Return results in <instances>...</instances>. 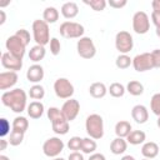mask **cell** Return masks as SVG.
Listing matches in <instances>:
<instances>
[{"mask_svg":"<svg viewBox=\"0 0 160 160\" xmlns=\"http://www.w3.org/2000/svg\"><path fill=\"white\" fill-rule=\"evenodd\" d=\"M1 102L4 106L9 108L14 112L21 114L28 108V95L22 89L15 88L12 90H8L2 92Z\"/></svg>","mask_w":160,"mask_h":160,"instance_id":"obj_1","label":"cell"},{"mask_svg":"<svg viewBox=\"0 0 160 160\" xmlns=\"http://www.w3.org/2000/svg\"><path fill=\"white\" fill-rule=\"evenodd\" d=\"M85 130L89 138L99 140L104 136V120L99 114H90L85 120Z\"/></svg>","mask_w":160,"mask_h":160,"instance_id":"obj_2","label":"cell"},{"mask_svg":"<svg viewBox=\"0 0 160 160\" xmlns=\"http://www.w3.org/2000/svg\"><path fill=\"white\" fill-rule=\"evenodd\" d=\"M32 38L34 41L36 42V45H41L45 46L50 42V29H49V24L45 22L44 20L36 19L32 21Z\"/></svg>","mask_w":160,"mask_h":160,"instance_id":"obj_3","label":"cell"},{"mask_svg":"<svg viewBox=\"0 0 160 160\" xmlns=\"http://www.w3.org/2000/svg\"><path fill=\"white\" fill-rule=\"evenodd\" d=\"M59 31H60V35L65 39H80L84 36L85 28L80 22L66 20V21L61 22Z\"/></svg>","mask_w":160,"mask_h":160,"instance_id":"obj_4","label":"cell"},{"mask_svg":"<svg viewBox=\"0 0 160 160\" xmlns=\"http://www.w3.org/2000/svg\"><path fill=\"white\" fill-rule=\"evenodd\" d=\"M76 51H78V55L80 58L89 60L96 55V46H95L91 38L82 36L76 42Z\"/></svg>","mask_w":160,"mask_h":160,"instance_id":"obj_5","label":"cell"},{"mask_svg":"<svg viewBox=\"0 0 160 160\" xmlns=\"http://www.w3.org/2000/svg\"><path fill=\"white\" fill-rule=\"evenodd\" d=\"M64 148H65L64 141L58 136H52V138L46 139L45 142L42 144V152L45 156L54 159V158H58L62 152Z\"/></svg>","mask_w":160,"mask_h":160,"instance_id":"obj_6","label":"cell"},{"mask_svg":"<svg viewBox=\"0 0 160 160\" xmlns=\"http://www.w3.org/2000/svg\"><path fill=\"white\" fill-rule=\"evenodd\" d=\"M115 48L120 54H129L134 48V39L129 31L121 30L115 35Z\"/></svg>","mask_w":160,"mask_h":160,"instance_id":"obj_7","label":"cell"},{"mask_svg":"<svg viewBox=\"0 0 160 160\" xmlns=\"http://www.w3.org/2000/svg\"><path fill=\"white\" fill-rule=\"evenodd\" d=\"M74 85L66 78H59L54 82V92L59 99H71L74 95Z\"/></svg>","mask_w":160,"mask_h":160,"instance_id":"obj_8","label":"cell"},{"mask_svg":"<svg viewBox=\"0 0 160 160\" xmlns=\"http://www.w3.org/2000/svg\"><path fill=\"white\" fill-rule=\"evenodd\" d=\"M5 48H6L8 52H10L11 55H14V56H16V58H20V59H22L24 55H25V52H26V45H25L24 41H22L19 36H16L15 34L11 35V36H9V38L6 39V41H5Z\"/></svg>","mask_w":160,"mask_h":160,"instance_id":"obj_9","label":"cell"},{"mask_svg":"<svg viewBox=\"0 0 160 160\" xmlns=\"http://www.w3.org/2000/svg\"><path fill=\"white\" fill-rule=\"evenodd\" d=\"M132 30L139 35H144L150 30V18L145 11H136L134 14Z\"/></svg>","mask_w":160,"mask_h":160,"instance_id":"obj_10","label":"cell"},{"mask_svg":"<svg viewBox=\"0 0 160 160\" xmlns=\"http://www.w3.org/2000/svg\"><path fill=\"white\" fill-rule=\"evenodd\" d=\"M61 112L64 115V118L71 122L72 120H75L80 112V102L76 100V99H68L62 106H61Z\"/></svg>","mask_w":160,"mask_h":160,"instance_id":"obj_11","label":"cell"},{"mask_svg":"<svg viewBox=\"0 0 160 160\" xmlns=\"http://www.w3.org/2000/svg\"><path fill=\"white\" fill-rule=\"evenodd\" d=\"M132 68L138 72H145L148 70L154 69L152 60H151V54L150 52H142L132 58Z\"/></svg>","mask_w":160,"mask_h":160,"instance_id":"obj_12","label":"cell"},{"mask_svg":"<svg viewBox=\"0 0 160 160\" xmlns=\"http://www.w3.org/2000/svg\"><path fill=\"white\" fill-rule=\"evenodd\" d=\"M1 65L2 68H5L9 71H19L22 68V59L16 58L14 55H11L10 52L5 51L1 54Z\"/></svg>","mask_w":160,"mask_h":160,"instance_id":"obj_13","label":"cell"},{"mask_svg":"<svg viewBox=\"0 0 160 160\" xmlns=\"http://www.w3.org/2000/svg\"><path fill=\"white\" fill-rule=\"evenodd\" d=\"M18 80H19L18 72H15V71H2L0 74V90H6L8 91V89H11L12 86H15Z\"/></svg>","mask_w":160,"mask_h":160,"instance_id":"obj_14","label":"cell"},{"mask_svg":"<svg viewBox=\"0 0 160 160\" xmlns=\"http://www.w3.org/2000/svg\"><path fill=\"white\" fill-rule=\"evenodd\" d=\"M44 68L40 65V64H34L31 65L28 71H26V79L29 82H32L34 85L35 84H39L42 79H44Z\"/></svg>","mask_w":160,"mask_h":160,"instance_id":"obj_15","label":"cell"},{"mask_svg":"<svg viewBox=\"0 0 160 160\" xmlns=\"http://www.w3.org/2000/svg\"><path fill=\"white\" fill-rule=\"evenodd\" d=\"M131 118L138 124H145L148 121V119H149V111H148L146 106L140 105V104L135 105L131 109Z\"/></svg>","mask_w":160,"mask_h":160,"instance_id":"obj_16","label":"cell"},{"mask_svg":"<svg viewBox=\"0 0 160 160\" xmlns=\"http://www.w3.org/2000/svg\"><path fill=\"white\" fill-rule=\"evenodd\" d=\"M60 11H61V15L65 19H74L79 14V6L74 1H68V2H64L62 4Z\"/></svg>","mask_w":160,"mask_h":160,"instance_id":"obj_17","label":"cell"},{"mask_svg":"<svg viewBox=\"0 0 160 160\" xmlns=\"http://www.w3.org/2000/svg\"><path fill=\"white\" fill-rule=\"evenodd\" d=\"M26 111H28V115L31 118V119H40L45 111V108H44V104L41 101H31L28 108H26Z\"/></svg>","mask_w":160,"mask_h":160,"instance_id":"obj_18","label":"cell"},{"mask_svg":"<svg viewBox=\"0 0 160 160\" xmlns=\"http://www.w3.org/2000/svg\"><path fill=\"white\" fill-rule=\"evenodd\" d=\"M141 154L145 159H154L159 155V146L156 142L154 141H148V142H144L142 146H141Z\"/></svg>","mask_w":160,"mask_h":160,"instance_id":"obj_19","label":"cell"},{"mask_svg":"<svg viewBox=\"0 0 160 160\" xmlns=\"http://www.w3.org/2000/svg\"><path fill=\"white\" fill-rule=\"evenodd\" d=\"M89 94L94 99H101L108 94V88H106V85L104 82L96 81V82H92L89 86Z\"/></svg>","mask_w":160,"mask_h":160,"instance_id":"obj_20","label":"cell"},{"mask_svg":"<svg viewBox=\"0 0 160 160\" xmlns=\"http://www.w3.org/2000/svg\"><path fill=\"white\" fill-rule=\"evenodd\" d=\"M128 149V141L124 138H115L110 144V151L114 155H121Z\"/></svg>","mask_w":160,"mask_h":160,"instance_id":"obj_21","label":"cell"},{"mask_svg":"<svg viewBox=\"0 0 160 160\" xmlns=\"http://www.w3.org/2000/svg\"><path fill=\"white\" fill-rule=\"evenodd\" d=\"M115 134L118 138H124L126 139L128 135L132 131V128H131V124L126 120H120L115 124Z\"/></svg>","mask_w":160,"mask_h":160,"instance_id":"obj_22","label":"cell"},{"mask_svg":"<svg viewBox=\"0 0 160 160\" xmlns=\"http://www.w3.org/2000/svg\"><path fill=\"white\" fill-rule=\"evenodd\" d=\"M46 55V50H45V46H41V45H34L30 50H29V59L38 64L39 61H41Z\"/></svg>","mask_w":160,"mask_h":160,"instance_id":"obj_23","label":"cell"},{"mask_svg":"<svg viewBox=\"0 0 160 160\" xmlns=\"http://www.w3.org/2000/svg\"><path fill=\"white\" fill-rule=\"evenodd\" d=\"M51 128H52V131L58 135H65L69 132V129H70V124L69 121L65 119V118H61L56 121H52L51 122Z\"/></svg>","mask_w":160,"mask_h":160,"instance_id":"obj_24","label":"cell"},{"mask_svg":"<svg viewBox=\"0 0 160 160\" xmlns=\"http://www.w3.org/2000/svg\"><path fill=\"white\" fill-rule=\"evenodd\" d=\"M145 140H146V134L142 130H132L126 138V141L130 145H140L144 144Z\"/></svg>","mask_w":160,"mask_h":160,"instance_id":"obj_25","label":"cell"},{"mask_svg":"<svg viewBox=\"0 0 160 160\" xmlns=\"http://www.w3.org/2000/svg\"><path fill=\"white\" fill-rule=\"evenodd\" d=\"M59 10L54 6H48L45 8L44 12H42V20L48 24H54L59 20Z\"/></svg>","mask_w":160,"mask_h":160,"instance_id":"obj_26","label":"cell"},{"mask_svg":"<svg viewBox=\"0 0 160 160\" xmlns=\"http://www.w3.org/2000/svg\"><path fill=\"white\" fill-rule=\"evenodd\" d=\"M125 88L126 91L132 96H140L144 92V85L138 80H130Z\"/></svg>","mask_w":160,"mask_h":160,"instance_id":"obj_27","label":"cell"},{"mask_svg":"<svg viewBox=\"0 0 160 160\" xmlns=\"http://www.w3.org/2000/svg\"><path fill=\"white\" fill-rule=\"evenodd\" d=\"M11 128H12V130H18V131H21V132H26V130L29 129V120H28L25 116H16V118L12 120Z\"/></svg>","mask_w":160,"mask_h":160,"instance_id":"obj_28","label":"cell"},{"mask_svg":"<svg viewBox=\"0 0 160 160\" xmlns=\"http://www.w3.org/2000/svg\"><path fill=\"white\" fill-rule=\"evenodd\" d=\"M108 92L112 98H122L124 94L126 92V88L122 84H120V82H112L108 88Z\"/></svg>","mask_w":160,"mask_h":160,"instance_id":"obj_29","label":"cell"},{"mask_svg":"<svg viewBox=\"0 0 160 160\" xmlns=\"http://www.w3.org/2000/svg\"><path fill=\"white\" fill-rule=\"evenodd\" d=\"M98 145H96V141L91 138H84L82 139V144H81V151L84 154H88V155H91L95 152Z\"/></svg>","mask_w":160,"mask_h":160,"instance_id":"obj_30","label":"cell"},{"mask_svg":"<svg viewBox=\"0 0 160 160\" xmlns=\"http://www.w3.org/2000/svg\"><path fill=\"white\" fill-rule=\"evenodd\" d=\"M29 96L34 100V101H40L44 96H45V89L44 86H41L40 84H35L30 88L29 90Z\"/></svg>","mask_w":160,"mask_h":160,"instance_id":"obj_31","label":"cell"},{"mask_svg":"<svg viewBox=\"0 0 160 160\" xmlns=\"http://www.w3.org/2000/svg\"><path fill=\"white\" fill-rule=\"evenodd\" d=\"M115 65L118 69L125 70V69L130 68V65H132V59L128 54H120L115 60Z\"/></svg>","mask_w":160,"mask_h":160,"instance_id":"obj_32","label":"cell"},{"mask_svg":"<svg viewBox=\"0 0 160 160\" xmlns=\"http://www.w3.org/2000/svg\"><path fill=\"white\" fill-rule=\"evenodd\" d=\"M24 135H25V132H21V131H18V130H11V132L9 135V144L11 146L20 145L24 140Z\"/></svg>","mask_w":160,"mask_h":160,"instance_id":"obj_33","label":"cell"},{"mask_svg":"<svg viewBox=\"0 0 160 160\" xmlns=\"http://www.w3.org/2000/svg\"><path fill=\"white\" fill-rule=\"evenodd\" d=\"M84 4L90 6L94 11H102L108 5L105 0H84Z\"/></svg>","mask_w":160,"mask_h":160,"instance_id":"obj_34","label":"cell"},{"mask_svg":"<svg viewBox=\"0 0 160 160\" xmlns=\"http://www.w3.org/2000/svg\"><path fill=\"white\" fill-rule=\"evenodd\" d=\"M150 110L156 116H160V92H156L150 99Z\"/></svg>","mask_w":160,"mask_h":160,"instance_id":"obj_35","label":"cell"},{"mask_svg":"<svg viewBox=\"0 0 160 160\" xmlns=\"http://www.w3.org/2000/svg\"><path fill=\"white\" fill-rule=\"evenodd\" d=\"M46 115H48V119L50 120V122L56 121V120H59V119L64 118V115H62V112H61V109L55 108V106L49 108V109L46 110Z\"/></svg>","mask_w":160,"mask_h":160,"instance_id":"obj_36","label":"cell"},{"mask_svg":"<svg viewBox=\"0 0 160 160\" xmlns=\"http://www.w3.org/2000/svg\"><path fill=\"white\" fill-rule=\"evenodd\" d=\"M81 144H82V138H80V136H71L69 139L66 146L71 151H79V150H81Z\"/></svg>","mask_w":160,"mask_h":160,"instance_id":"obj_37","label":"cell"},{"mask_svg":"<svg viewBox=\"0 0 160 160\" xmlns=\"http://www.w3.org/2000/svg\"><path fill=\"white\" fill-rule=\"evenodd\" d=\"M49 45H50V52H51L54 56H56V55H59V54H60L61 44H60V40H59L58 38H51V40H50V42H49Z\"/></svg>","mask_w":160,"mask_h":160,"instance_id":"obj_38","label":"cell"},{"mask_svg":"<svg viewBox=\"0 0 160 160\" xmlns=\"http://www.w3.org/2000/svg\"><path fill=\"white\" fill-rule=\"evenodd\" d=\"M6 135H10V122L5 118H1L0 119V136L5 138Z\"/></svg>","mask_w":160,"mask_h":160,"instance_id":"obj_39","label":"cell"},{"mask_svg":"<svg viewBox=\"0 0 160 160\" xmlns=\"http://www.w3.org/2000/svg\"><path fill=\"white\" fill-rule=\"evenodd\" d=\"M15 35L19 36V38L24 41V44H25L26 46L30 44V32H29L26 29H19V30H16Z\"/></svg>","mask_w":160,"mask_h":160,"instance_id":"obj_40","label":"cell"},{"mask_svg":"<svg viewBox=\"0 0 160 160\" xmlns=\"http://www.w3.org/2000/svg\"><path fill=\"white\" fill-rule=\"evenodd\" d=\"M150 54H151V60H152L154 69H159L160 68V49H155Z\"/></svg>","mask_w":160,"mask_h":160,"instance_id":"obj_41","label":"cell"},{"mask_svg":"<svg viewBox=\"0 0 160 160\" xmlns=\"http://www.w3.org/2000/svg\"><path fill=\"white\" fill-rule=\"evenodd\" d=\"M128 1L126 0H109L108 1V5L112 9H121L124 6H126Z\"/></svg>","mask_w":160,"mask_h":160,"instance_id":"obj_42","label":"cell"},{"mask_svg":"<svg viewBox=\"0 0 160 160\" xmlns=\"http://www.w3.org/2000/svg\"><path fill=\"white\" fill-rule=\"evenodd\" d=\"M150 19H151V22L155 25V28L160 26V12H158V11H152L151 15H150Z\"/></svg>","mask_w":160,"mask_h":160,"instance_id":"obj_43","label":"cell"},{"mask_svg":"<svg viewBox=\"0 0 160 160\" xmlns=\"http://www.w3.org/2000/svg\"><path fill=\"white\" fill-rule=\"evenodd\" d=\"M68 160H84V155L79 151H71L68 156Z\"/></svg>","mask_w":160,"mask_h":160,"instance_id":"obj_44","label":"cell"},{"mask_svg":"<svg viewBox=\"0 0 160 160\" xmlns=\"http://www.w3.org/2000/svg\"><path fill=\"white\" fill-rule=\"evenodd\" d=\"M89 160H106V158L100 152H94L89 156Z\"/></svg>","mask_w":160,"mask_h":160,"instance_id":"obj_45","label":"cell"},{"mask_svg":"<svg viewBox=\"0 0 160 160\" xmlns=\"http://www.w3.org/2000/svg\"><path fill=\"white\" fill-rule=\"evenodd\" d=\"M151 8H152V11L160 12V0H154L151 2Z\"/></svg>","mask_w":160,"mask_h":160,"instance_id":"obj_46","label":"cell"},{"mask_svg":"<svg viewBox=\"0 0 160 160\" xmlns=\"http://www.w3.org/2000/svg\"><path fill=\"white\" fill-rule=\"evenodd\" d=\"M0 142H1V146H0V150H1V151H4V150H6V146H8V144H9V140H6V139H4V138H1V140H0Z\"/></svg>","mask_w":160,"mask_h":160,"instance_id":"obj_47","label":"cell"},{"mask_svg":"<svg viewBox=\"0 0 160 160\" xmlns=\"http://www.w3.org/2000/svg\"><path fill=\"white\" fill-rule=\"evenodd\" d=\"M6 21V14L4 10H0V25H2Z\"/></svg>","mask_w":160,"mask_h":160,"instance_id":"obj_48","label":"cell"},{"mask_svg":"<svg viewBox=\"0 0 160 160\" xmlns=\"http://www.w3.org/2000/svg\"><path fill=\"white\" fill-rule=\"evenodd\" d=\"M120 160H136V159H135L132 155H124Z\"/></svg>","mask_w":160,"mask_h":160,"instance_id":"obj_49","label":"cell"},{"mask_svg":"<svg viewBox=\"0 0 160 160\" xmlns=\"http://www.w3.org/2000/svg\"><path fill=\"white\" fill-rule=\"evenodd\" d=\"M155 32H156V35H158V36L160 38V26H158V28H156V30H155Z\"/></svg>","mask_w":160,"mask_h":160,"instance_id":"obj_50","label":"cell"},{"mask_svg":"<svg viewBox=\"0 0 160 160\" xmlns=\"http://www.w3.org/2000/svg\"><path fill=\"white\" fill-rule=\"evenodd\" d=\"M0 160H10L8 156H5V155H0Z\"/></svg>","mask_w":160,"mask_h":160,"instance_id":"obj_51","label":"cell"},{"mask_svg":"<svg viewBox=\"0 0 160 160\" xmlns=\"http://www.w3.org/2000/svg\"><path fill=\"white\" fill-rule=\"evenodd\" d=\"M156 125H158V128L160 129V116H158V120H156Z\"/></svg>","mask_w":160,"mask_h":160,"instance_id":"obj_52","label":"cell"},{"mask_svg":"<svg viewBox=\"0 0 160 160\" xmlns=\"http://www.w3.org/2000/svg\"><path fill=\"white\" fill-rule=\"evenodd\" d=\"M52 160H65V159H62V158H59V156H58V158H54Z\"/></svg>","mask_w":160,"mask_h":160,"instance_id":"obj_53","label":"cell"},{"mask_svg":"<svg viewBox=\"0 0 160 160\" xmlns=\"http://www.w3.org/2000/svg\"><path fill=\"white\" fill-rule=\"evenodd\" d=\"M141 160H150V159H145V158H144V159H141Z\"/></svg>","mask_w":160,"mask_h":160,"instance_id":"obj_54","label":"cell"}]
</instances>
